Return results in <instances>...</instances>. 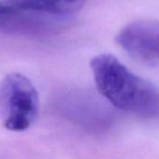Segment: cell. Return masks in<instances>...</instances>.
Here are the masks:
<instances>
[{"label": "cell", "instance_id": "obj_5", "mask_svg": "<svg viewBox=\"0 0 159 159\" xmlns=\"http://www.w3.org/2000/svg\"><path fill=\"white\" fill-rule=\"evenodd\" d=\"M18 11H19L18 9H16L11 4L0 2V24L4 22L9 17H11L12 14L16 13Z\"/></svg>", "mask_w": 159, "mask_h": 159}, {"label": "cell", "instance_id": "obj_4", "mask_svg": "<svg viewBox=\"0 0 159 159\" xmlns=\"http://www.w3.org/2000/svg\"><path fill=\"white\" fill-rule=\"evenodd\" d=\"M23 11L38 12L52 16L73 14L84 6L86 0H7Z\"/></svg>", "mask_w": 159, "mask_h": 159}, {"label": "cell", "instance_id": "obj_2", "mask_svg": "<svg viewBox=\"0 0 159 159\" xmlns=\"http://www.w3.org/2000/svg\"><path fill=\"white\" fill-rule=\"evenodd\" d=\"M39 113V97L30 80L11 72L0 81V120L13 132L27 130Z\"/></svg>", "mask_w": 159, "mask_h": 159}, {"label": "cell", "instance_id": "obj_3", "mask_svg": "<svg viewBox=\"0 0 159 159\" xmlns=\"http://www.w3.org/2000/svg\"><path fill=\"white\" fill-rule=\"evenodd\" d=\"M120 47L134 60L145 65L159 64V23L137 21L123 27L116 37Z\"/></svg>", "mask_w": 159, "mask_h": 159}, {"label": "cell", "instance_id": "obj_1", "mask_svg": "<svg viewBox=\"0 0 159 159\" xmlns=\"http://www.w3.org/2000/svg\"><path fill=\"white\" fill-rule=\"evenodd\" d=\"M98 92L115 108L143 117L159 116V91L137 76L111 54H99L90 62Z\"/></svg>", "mask_w": 159, "mask_h": 159}]
</instances>
